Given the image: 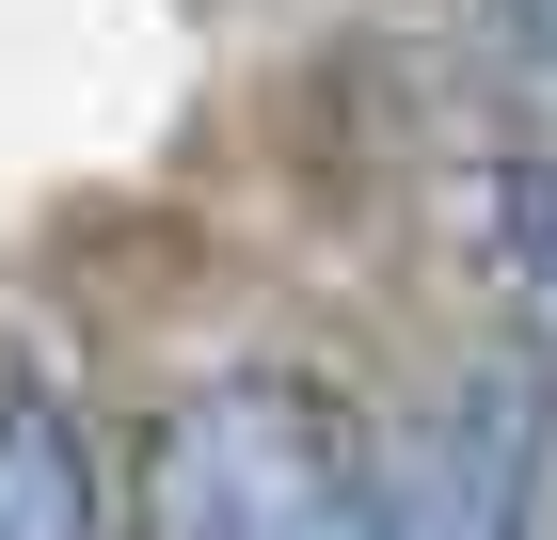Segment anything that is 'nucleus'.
<instances>
[{"mask_svg": "<svg viewBox=\"0 0 557 540\" xmlns=\"http://www.w3.org/2000/svg\"><path fill=\"white\" fill-rule=\"evenodd\" d=\"M367 540H542L525 525V461L510 429H398L383 477H367Z\"/></svg>", "mask_w": 557, "mask_h": 540, "instance_id": "nucleus-3", "label": "nucleus"}, {"mask_svg": "<svg viewBox=\"0 0 557 540\" xmlns=\"http://www.w3.org/2000/svg\"><path fill=\"white\" fill-rule=\"evenodd\" d=\"M271 160H287V191L319 223H367L383 191H414V96L383 80V48L335 33V48H302L287 96H271Z\"/></svg>", "mask_w": 557, "mask_h": 540, "instance_id": "nucleus-2", "label": "nucleus"}, {"mask_svg": "<svg viewBox=\"0 0 557 540\" xmlns=\"http://www.w3.org/2000/svg\"><path fill=\"white\" fill-rule=\"evenodd\" d=\"M494 33H510L525 64H542V80H557V0H494Z\"/></svg>", "mask_w": 557, "mask_h": 540, "instance_id": "nucleus-7", "label": "nucleus"}, {"mask_svg": "<svg viewBox=\"0 0 557 540\" xmlns=\"http://www.w3.org/2000/svg\"><path fill=\"white\" fill-rule=\"evenodd\" d=\"M0 540H96V461L33 381H0Z\"/></svg>", "mask_w": 557, "mask_h": 540, "instance_id": "nucleus-5", "label": "nucleus"}, {"mask_svg": "<svg viewBox=\"0 0 557 540\" xmlns=\"http://www.w3.org/2000/svg\"><path fill=\"white\" fill-rule=\"evenodd\" d=\"M81 239H48L64 254V302L81 318H112V334H144V318H191L208 302V239L175 208H64Z\"/></svg>", "mask_w": 557, "mask_h": 540, "instance_id": "nucleus-4", "label": "nucleus"}, {"mask_svg": "<svg viewBox=\"0 0 557 540\" xmlns=\"http://www.w3.org/2000/svg\"><path fill=\"white\" fill-rule=\"evenodd\" d=\"M367 414L302 366L175 381L128 461V540H367Z\"/></svg>", "mask_w": 557, "mask_h": 540, "instance_id": "nucleus-1", "label": "nucleus"}, {"mask_svg": "<svg viewBox=\"0 0 557 540\" xmlns=\"http://www.w3.org/2000/svg\"><path fill=\"white\" fill-rule=\"evenodd\" d=\"M494 287H510V318L557 350V160L494 175Z\"/></svg>", "mask_w": 557, "mask_h": 540, "instance_id": "nucleus-6", "label": "nucleus"}]
</instances>
